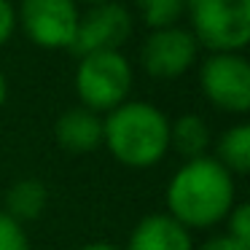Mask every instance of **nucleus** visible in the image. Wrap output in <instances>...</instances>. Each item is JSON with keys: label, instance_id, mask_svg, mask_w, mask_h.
<instances>
[{"label": "nucleus", "instance_id": "nucleus-1", "mask_svg": "<svg viewBox=\"0 0 250 250\" xmlns=\"http://www.w3.org/2000/svg\"><path fill=\"white\" fill-rule=\"evenodd\" d=\"M167 202L180 226L205 229L229 215L234 202V183L229 169L215 159H194L183 164L169 180Z\"/></svg>", "mask_w": 250, "mask_h": 250}, {"label": "nucleus", "instance_id": "nucleus-2", "mask_svg": "<svg viewBox=\"0 0 250 250\" xmlns=\"http://www.w3.org/2000/svg\"><path fill=\"white\" fill-rule=\"evenodd\" d=\"M103 137L121 164L153 167L169 146V124L153 105L126 103L110 110L103 124Z\"/></svg>", "mask_w": 250, "mask_h": 250}, {"label": "nucleus", "instance_id": "nucleus-3", "mask_svg": "<svg viewBox=\"0 0 250 250\" xmlns=\"http://www.w3.org/2000/svg\"><path fill=\"white\" fill-rule=\"evenodd\" d=\"M194 33L207 49L231 54L250 41V0H186Z\"/></svg>", "mask_w": 250, "mask_h": 250}, {"label": "nucleus", "instance_id": "nucleus-4", "mask_svg": "<svg viewBox=\"0 0 250 250\" xmlns=\"http://www.w3.org/2000/svg\"><path fill=\"white\" fill-rule=\"evenodd\" d=\"M132 86L129 62L119 51H100L81 57L76 89L92 110H113L124 103Z\"/></svg>", "mask_w": 250, "mask_h": 250}, {"label": "nucleus", "instance_id": "nucleus-5", "mask_svg": "<svg viewBox=\"0 0 250 250\" xmlns=\"http://www.w3.org/2000/svg\"><path fill=\"white\" fill-rule=\"evenodd\" d=\"M199 83L212 105L231 113L250 108V65L237 54H212L202 62Z\"/></svg>", "mask_w": 250, "mask_h": 250}, {"label": "nucleus", "instance_id": "nucleus-6", "mask_svg": "<svg viewBox=\"0 0 250 250\" xmlns=\"http://www.w3.org/2000/svg\"><path fill=\"white\" fill-rule=\"evenodd\" d=\"M132 33V17L119 3H100L97 8L78 19L73 43L67 49L76 57H89L100 51H116Z\"/></svg>", "mask_w": 250, "mask_h": 250}, {"label": "nucleus", "instance_id": "nucleus-7", "mask_svg": "<svg viewBox=\"0 0 250 250\" xmlns=\"http://www.w3.org/2000/svg\"><path fill=\"white\" fill-rule=\"evenodd\" d=\"M22 27L38 46H70L78 27L73 0H22Z\"/></svg>", "mask_w": 250, "mask_h": 250}, {"label": "nucleus", "instance_id": "nucleus-8", "mask_svg": "<svg viewBox=\"0 0 250 250\" xmlns=\"http://www.w3.org/2000/svg\"><path fill=\"white\" fill-rule=\"evenodd\" d=\"M196 57V38L186 30L164 27L153 30L143 43L140 62L153 78H178Z\"/></svg>", "mask_w": 250, "mask_h": 250}, {"label": "nucleus", "instance_id": "nucleus-9", "mask_svg": "<svg viewBox=\"0 0 250 250\" xmlns=\"http://www.w3.org/2000/svg\"><path fill=\"white\" fill-rule=\"evenodd\" d=\"M129 250H191V237L172 215H148L132 231Z\"/></svg>", "mask_w": 250, "mask_h": 250}, {"label": "nucleus", "instance_id": "nucleus-10", "mask_svg": "<svg viewBox=\"0 0 250 250\" xmlns=\"http://www.w3.org/2000/svg\"><path fill=\"white\" fill-rule=\"evenodd\" d=\"M54 132L60 146L67 148L70 153H86L92 148H97L100 140H103V124L94 116V110L86 108H73L67 113H62Z\"/></svg>", "mask_w": 250, "mask_h": 250}, {"label": "nucleus", "instance_id": "nucleus-11", "mask_svg": "<svg viewBox=\"0 0 250 250\" xmlns=\"http://www.w3.org/2000/svg\"><path fill=\"white\" fill-rule=\"evenodd\" d=\"M46 202H49V191L41 180L27 178V180H19L8 188L6 194V207H8V215L14 221H33L43 212Z\"/></svg>", "mask_w": 250, "mask_h": 250}, {"label": "nucleus", "instance_id": "nucleus-12", "mask_svg": "<svg viewBox=\"0 0 250 250\" xmlns=\"http://www.w3.org/2000/svg\"><path fill=\"white\" fill-rule=\"evenodd\" d=\"M169 143L175 146V151L186 159H202V153L207 151V143H210V129L199 116L188 113L180 116L175 121V126L169 129Z\"/></svg>", "mask_w": 250, "mask_h": 250}, {"label": "nucleus", "instance_id": "nucleus-13", "mask_svg": "<svg viewBox=\"0 0 250 250\" xmlns=\"http://www.w3.org/2000/svg\"><path fill=\"white\" fill-rule=\"evenodd\" d=\"M218 156H221V164L231 172L245 175L250 169V126L239 124L231 126L221 135L218 140Z\"/></svg>", "mask_w": 250, "mask_h": 250}, {"label": "nucleus", "instance_id": "nucleus-14", "mask_svg": "<svg viewBox=\"0 0 250 250\" xmlns=\"http://www.w3.org/2000/svg\"><path fill=\"white\" fill-rule=\"evenodd\" d=\"M137 8L148 27L164 30L178 22V17L186 8V0H137Z\"/></svg>", "mask_w": 250, "mask_h": 250}, {"label": "nucleus", "instance_id": "nucleus-15", "mask_svg": "<svg viewBox=\"0 0 250 250\" xmlns=\"http://www.w3.org/2000/svg\"><path fill=\"white\" fill-rule=\"evenodd\" d=\"M0 250H30L24 229L8 212H0Z\"/></svg>", "mask_w": 250, "mask_h": 250}, {"label": "nucleus", "instance_id": "nucleus-16", "mask_svg": "<svg viewBox=\"0 0 250 250\" xmlns=\"http://www.w3.org/2000/svg\"><path fill=\"white\" fill-rule=\"evenodd\" d=\"M229 237L234 242L250 248V207L248 205H239L231 212V218H229Z\"/></svg>", "mask_w": 250, "mask_h": 250}, {"label": "nucleus", "instance_id": "nucleus-17", "mask_svg": "<svg viewBox=\"0 0 250 250\" xmlns=\"http://www.w3.org/2000/svg\"><path fill=\"white\" fill-rule=\"evenodd\" d=\"M14 33V8L8 0H0V46L6 43Z\"/></svg>", "mask_w": 250, "mask_h": 250}, {"label": "nucleus", "instance_id": "nucleus-18", "mask_svg": "<svg viewBox=\"0 0 250 250\" xmlns=\"http://www.w3.org/2000/svg\"><path fill=\"white\" fill-rule=\"evenodd\" d=\"M202 250H250L248 245H239V242H234L231 237H215V239H210L207 245H202Z\"/></svg>", "mask_w": 250, "mask_h": 250}, {"label": "nucleus", "instance_id": "nucleus-19", "mask_svg": "<svg viewBox=\"0 0 250 250\" xmlns=\"http://www.w3.org/2000/svg\"><path fill=\"white\" fill-rule=\"evenodd\" d=\"M81 250H119V248H113V245H108V242H94V245H86V248H81Z\"/></svg>", "mask_w": 250, "mask_h": 250}, {"label": "nucleus", "instance_id": "nucleus-20", "mask_svg": "<svg viewBox=\"0 0 250 250\" xmlns=\"http://www.w3.org/2000/svg\"><path fill=\"white\" fill-rule=\"evenodd\" d=\"M3 100H6V78L0 73V105H3Z\"/></svg>", "mask_w": 250, "mask_h": 250}, {"label": "nucleus", "instance_id": "nucleus-21", "mask_svg": "<svg viewBox=\"0 0 250 250\" xmlns=\"http://www.w3.org/2000/svg\"><path fill=\"white\" fill-rule=\"evenodd\" d=\"M89 3H103V0H89Z\"/></svg>", "mask_w": 250, "mask_h": 250}]
</instances>
